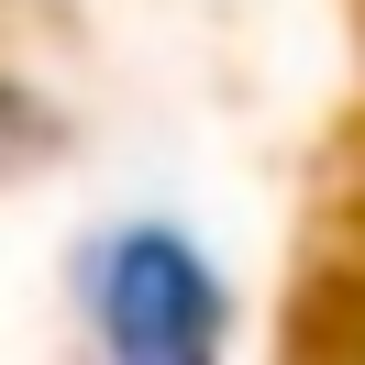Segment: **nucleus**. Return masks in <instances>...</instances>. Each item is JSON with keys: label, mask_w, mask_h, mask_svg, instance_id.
<instances>
[{"label": "nucleus", "mask_w": 365, "mask_h": 365, "mask_svg": "<svg viewBox=\"0 0 365 365\" xmlns=\"http://www.w3.org/2000/svg\"><path fill=\"white\" fill-rule=\"evenodd\" d=\"M100 332H111V365H222V288L166 222L111 232V255H100Z\"/></svg>", "instance_id": "1"}]
</instances>
